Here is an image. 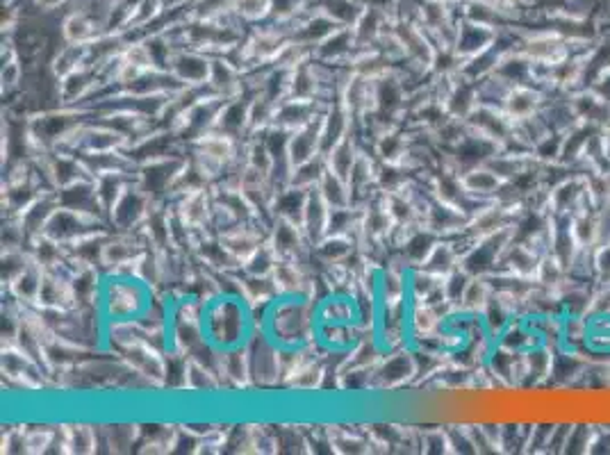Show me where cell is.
I'll use <instances>...</instances> for the list:
<instances>
[{
	"label": "cell",
	"instance_id": "obj_5",
	"mask_svg": "<svg viewBox=\"0 0 610 455\" xmlns=\"http://www.w3.org/2000/svg\"><path fill=\"white\" fill-rule=\"evenodd\" d=\"M592 89L599 93V96L604 98V100H610V71L604 75V78H599L596 80V83L592 85Z\"/></svg>",
	"mask_w": 610,
	"mask_h": 455
},
{
	"label": "cell",
	"instance_id": "obj_4",
	"mask_svg": "<svg viewBox=\"0 0 610 455\" xmlns=\"http://www.w3.org/2000/svg\"><path fill=\"white\" fill-rule=\"evenodd\" d=\"M112 135H117L114 130H98V137H112ZM80 137H83V146L89 150V155H94V150L96 153H100V148L96 146V130H89V132H80ZM110 142H125L123 137H114V139H110ZM102 153H114V150H110L107 146H102Z\"/></svg>",
	"mask_w": 610,
	"mask_h": 455
},
{
	"label": "cell",
	"instance_id": "obj_2",
	"mask_svg": "<svg viewBox=\"0 0 610 455\" xmlns=\"http://www.w3.org/2000/svg\"><path fill=\"white\" fill-rule=\"evenodd\" d=\"M100 291V308L110 321H137L151 305L144 280L117 278L102 285Z\"/></svg>",
	"mask_w": 610,
	"mask_h": 455
},
{
	"label": "cell",
	"instance_id": "obj_1",
	"mask_svg": "<svg viewBox=\"0 0 610 455\" xmlns=\"http://www.w3.org/2000/svg\"><path fill=\"white\" fill-rule=\"evenodd\" d=\"M248 305L241 296H216L203 305L205 337L214 348H237L246 344L248 335Z\"/></svg>",
	"mask_w": 610,
	"mask_h": 455
},
{
	"label": "cell",
	"instance_id": "obj_3",
	"mask_svg": "<svg viewBox=\"0 0 610 455\" xmlns=\"http://www.w3.org/2000/svg\"><path fill=\"white\" fill-rule=\"evenodd\" d=\"M547 103V93L535 87V85H515L505 98L503 105V112L510 116V119L517 121H524V119H531V116L540 114Z\"/></svg>",
	"mask_w": 610,
	"mask_h": 455
}]
</instances>
